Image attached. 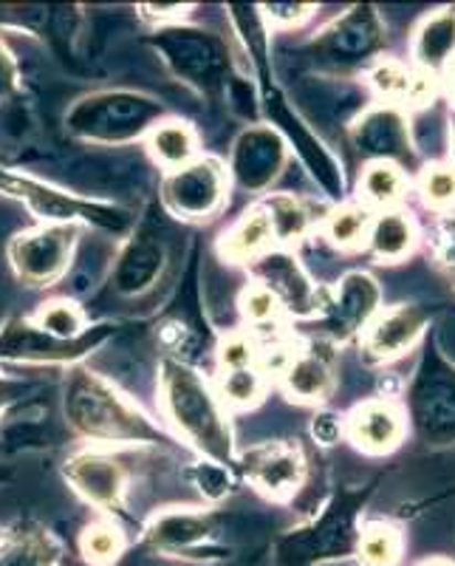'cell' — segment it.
<instances>
[{"instance_id": "1", "label": "cell", "mask_w": 455, "mask_h": 566, "mask_svg": "<svg viewBox=\"0 0 455 566\" xmlns=\"http://www.w3.org/2000/svg\"><path fill=\"white\" fill-rule=\"evenodd\" d=\"M63 422L74 437L91 444H173L176 437L165 424L141 411L108 377L88 366L68 368L65 377Z\"/></svg>"}, {"instance_id": "2", "label": "cell", "mask_w": 455, "mask_h": 566, "mask_svg": "<svg viewBox=\"0 0 455 566\" xmlns=\"http://www.w3.org/2000/svg\"><path fill=\"white\" fill-rule=\"evenodd\" d=\"M159 406L173 437L184 439L201 459L235 468L230 411L199 368L167 354L159 366Z\"/></svg>"}, {"instance_id": "3", "label": "cell", "mask_w": 455, "mask_h": 566, "mask_svg": "<svg viewBox=\"0 0 455 566\" xmlns=\"http://www.w3.org/2000/svg\"><path fill=\"white\" fill-rule=\"evenodd\" d=\"M382 476L366 484H340L328 493L311 518L286 530L275 541L277 566H328L357 555L366 510Z\"/></svg>"}, {"instance_id": "4", "label": "cell", "mask_w": 455, "mask_h": 566, "mask_svg": "<svg viewBox=\"0 0 455 566\" xmlns=\"http://www.w3.org/2000/svg\"><path fill=\"white\" fill-rule=\"evenodd\" d=\"M170 111L154 94L136 88H103L68 105L63 128L71 139L99 148H123L141 142Z\"/></svg>"}, {"instance_id": "5", "label": "cell", "mask_w": 455, "mask_h": 566, "mask_svg": "<svg viewBox=\"0 0 455 566\" xmlns=\"http://www.w3.org/2000/svg\"><path fill=\"white\" fill-rule=\"evenodd\" d=\"M399 402L408 417V437L430 451L455 448V360L433 332L419 346V360Z\"/></svg>"}, {"instance_id": "6", "label": "cell", "mask_w": 455, "mask_h": 566, "mask_svg": "<svg viewBox=\"0 0 455 566\" xmlns=\"http://www.w3.org/2000/svg\"><path fill=\"white\" fill-rule=\"evenodd\" d=\"M148 45L167 71L199 97L221 103L237 80L232 49L219 32L195 23H170L148 34Z\"/></svg>"}, {"instance_id": "7", "label": "cell", "mask_w": 455, "mask_h": 566, "mask_svg": "<svg viewBox=\"0 0 455 566\" xmlns=\"http://www.w3.org/2000/svg\"><path fill=\"white\" fill-rule=\"evenodd\" d=\"M385 20L373 3L348 7L303 43L308 63L328 77H362L377 60L385 57Z\"/></svg>"}, {"instance_id": "8", "label": "cell", "mask_w": 455, "mask_h": 566, "mask_svg": "<svg viewBox=\"0 0 455 566\" xmlns=\"http://www.w3.org/2000/svg\"><path fill=\"white\" fill-rule=\"evenodd\" d=\"M0 193L23 201L32 216H38L43 224H74L94 227L108 235H130L134 230V216L123 205L105 199H91L83 193H68L52 181L34 179L29 174L0 168Z\"/></svg>"}, {"instance_id": "9", "label": "cell", "mask_w": 455, "mask_h": 566, "mask_svg": "<svg viewBox=\"0 0 455 566\" xmlns=\"http://www.w3.org/2000/svg\"><path fill=\"white\" fill-rule=\"evenodd\" d=\"M257 111L266 116V125L283 136L289 154H295L300 159L306 174L315 179V185L320 187V193L331 205H340V201L351 199L340 156L334 154L326 142H322V136L297 114V108L292 105V97L275 80L257 85Z\"/></svg>"}, {"instance_id": "10", "label": "cell", "mask_w": 455, "mask_h": 566, "mask_svg": "<svg viewBox=\"0 0 455 566\" xmlns=\"http://www.w3.org/2000/svg\"><path fill=\"white\" fill-rule=\"evenodd\" d=\"M123 332V326L114 321L91 323L80 337L60 340L49 335L32 317H9L0 326V366L14 363V366H83L85 357L105 346L110 337Z\"/></svg>"}, {"instance_id": "11", "label": "cell", "mask_w": 455, "mask_h": 566, "mask_svg": "<svg viewBox=\"0 0 455 566\" xmlns=\"http://www.w3.org/2000/svg\"><path fill=\"white\" fill-rule=\"evenodd\" d=\"M382 303H385V290L373 272H342L334 286H322L320 312H317L315 321L306 323V326L315 328L308 340L328 343L334 348L357 343L368 323L382 312Z\"/></svg>"}, {"instance_id": "12", "label": "cell", "mask_w": 455, "mask_h": 566, "mask_svg": "<svg viewBox=\"0 0 455 566\" xmlns=\"http://www.w3.org/2000/svg\"><path fill=\"white\" fill-rule=\"evenodd\" d=\"M230 515L219 507H170L156 513L141 533V544L159 555L212 560L226 558Z\"/></svg>"}, {"instance_id": "13", "label": "cell", "mask_w": 455, "mask_h": 566, "mask_svg": "<svg viewBox=\"0 0 455 566\" xmlns=\"http://www.w3.org/2000/svg\"><path fill=\"white\" fill-rule=\"evenodd\" d=\"M159 199L173 219L190 224H207L219 219L230 199V176L226 165L215 156H199L184 168L165 174Z\"/></svg>"}, {"instance_id": "14", "label": "cell", "mask_w": 455, "mask_h": 566, "mask_svg": "<svg viewBox=\"0 0 455 566\" xmlns=\"http://www.w3.org/2000/svg\"><path fill=\"white\" fill-rule=\"evenodd\" d=\"M346 139L353 154L368 161H391L408 174H416L424 161L413 142L411 114L391 103H371L348 125Z\"/></svg>"}, {"instance_id": "15", "label": "cell", "mask_w": 455, "mask_h": 566, "mask_svg": "<svg viewBox=\"0 0 455 566\" xmlns=\"http://www.w3.org/2000/svg\"><path fill=\"white\" fill-rule=\"evenodd\" d=\"M80 250V227L74 224H38L18 232L7 247L14 275L27 286L45 290L68 275L74 255Z\"/></svg>"}, {"instance_id": "16", "label": "cell", "mask_w": 455, "mask_h": 566, "mask_svg": "<svg viewBox=\"0 0 455 566\" xmlns=\"http://www.w3.org/2000/svg\"><path fill=\"white\" fill-rule=\"evenodd\" d=\"M438 306L427 301H402L382 306L357 340L359 354L368 366H393L416 352L430 335Z\"/></svg>"}, {"instance_id": "17", "label": "cell", "mask_w": 455, "mask_h": 566, "mask_svg": "<svg viewBox=\"0 0 455 566\" xmlns=\"http://www.w3.org/2000/svg\"><path fill=\"white\" fill-rule=\"evenodd\" d=\"M289 148L283 136L266 123L246 125L230 145L226 176L246 196H266L289 165Z\"/></svg>"}, {"instance_id": "18", "label": "cell", "mask_w": 455, "mask_h": 566, "mask_svg": "<svg viewBox=\"0 0 455 566\" xmlns=\"http://www.w3.org/2000/svg\"><path fill=\"white\" fill-rule=\"evenodd\" d=\"M235 473H241L269 502H292L308 479V459L300 442L272 439L237 453Z\"/></svg>"}, {"instance_id": "19", "label": "cell", "mask_w": 455, "mask_h": 566, "mask_svg": "<svg viewBox=\"0 0 455 566\" xmlns=\"http://www.w3.org/2000/svg\"><path fill=\"white\" fill-rule=\"evenodd\" d=\"M246 270H250L252 281L261 283L263 290H269L275 295L286 321H315L317 312H320L322 286H317L315 277L308 275V270L303 266L300 255L295 250L272 247L269 252L255 258Z\"/></svg>"}, {"instance_id": "20", "label": "cell", "mask_w": 455, "mask_h": 566, "mask_svg": "<svg viewBox=\"0 0 455 566\" xmlns=\"http://www.w3.org/2000/svg\"><path fill=\"white\" fill-rule=\"evenodd\" d=\"M295 99L297 103L292 105L311 128L315 125H340L342 130H348V125L373 103L362 77H328V74L303 77L295 91Z\"/></svg>"}, {"instance_id": "21", "label": "cell", "mask_w": 455, "mask_h": 566, "mask_svg": "<svg viewBox=\"0 0 455 566\" xmlns=\"http://www.w3.org/2000/svg\"><path fill=\"white\" fill-rule=\"evenodd\" d=\"M63 476L71 490L83 495L85 502L114 515H125V495H128V470L114 453L103 448H88L65 459Z\"/></svg>"}, {"instance_id": "22", "label": "cell", "mask_w": 455, "mask_h": 566, "mask_svg": "<svg viewBox=\"0 0 455 566\" xmlns=\"http://www.w3.org/2000/svg\"><path fill=\"white\" fill-rule=\"evenodd\" d=\"M167 261H170V255H167V247L159 232L139 227L116 250L108 272V290L116 297H128V301L145 297L159 286Z\"/></svg>"}, {"instance_id": "23", "label": "cell", "mask_w": 455, "mask_h": 566, "mask_svg": "<svg viewBox=\"0 0 455 566\" xmlns=\"http://www.w3.org/2000/svg\"><path fill=\"white\" fill-rule=\"evenodd\" d=\"M346 439L366 457H391L408 439V417L399 397H366L346 413Z\"/></svg>"}, {"instance_id": "24", "label": "cell", "mask_w": 455, "mask_h": 566, "mask_svg": "<svg viewBox=\"0 0 455 566\" xmlns=\"http://www.w3.org/2000/svg\"><path fill=\"white\" fill-rule=\"evenodd\" d=\"M283 394L308 408H326L337 391V354L334 346L320 340H306L295 348L289 363L277 374Z\"/></svg>"}, {"instance_id": "25", "label": "cell", "mask_w": 455, "mask_h": 566, "mask_svg": "<svg viewBox=\"0 0 455 566\" xmlns=\"http://www.w3.org/2000/svg\"><path fill=\"white\" fill-rule=\"evenodd\" d=\"M0 442L7 451H38L60 442V419L45 399H9L0 408Z\"/></svg>"}, {"instance_id": "26", "label": "cell", "mask_w": 455, "mask_h": 566, "mask_svg": "<svg viewBox=\"0 0 455 566\" xmlns=\"http://www.w3.org/2000/svg\"><path fill=\"white\" fill-rule=\"evenodd\" d=\"M408 63L427 77L442 80L455 63V7L424 14L411 32Z\"/></svg>"}, {"instance_id": "27", "label": "cell", "mask_w": 455, "mask_h": 566, "mask_svg": "<svg viewBox=\"0 0 455 566\" xmlns=\"http://www.w3.org/2000/svg\"><path fill=\"white\" fill-rule=\"evenodd\" d=\"M422 247V227L408 207L373 212L366 252L377 264H402Z\"/></svg>"}, {"instance_id": "28", "label": "cell", "mask_w": 455, "mask_h": 566, "mask_svg": "<svg viewBox=\"0 0 455 566\" xmlns=\"http://www.w3.org/2000/svg\"><path fill=\"white\" fill-rule=\"evenodd\" d=\"M257 205L263 207L266 219H269L275 247H286V250L311 239V232L320 227L322 219V216H315V207L308 205L306 199L289 193V190L266 193Z\"/></svg>"}, {"instance_id": "29", "label": "cell", "mask_w": 455, "mask_h": 566, "mask_svg": "<svg viewBox=\"0 0 455 566\" xmlns=\"http://www.w3.org/2000/svg\"><path fill=\"white\" fill-rule=\"evenodd\" d=\"M145 148L148 156L154 159L156 168H161L165 174H173V170L184 168L193 159L201 156V139L199 130L187 119L179 116H167L145 136Z\"/></svg>"}, {"instance_id": "30", "label": "cell", "mask_w": 455, "mask_h": 566, "mask_svg": "<svg viewBox=\"0 0 455 566\" xmlns=\"http://www.w3.org/2000/svg\"><path fill=\"white\" fill-rule=\"evenodd\" d=\"M411 179L413 176L408 170L391 161H368L359 170L357 193L351 199L366 205L371 212L396 210V207H404L411 196Z\"/></svg>"}, {"instance_id": "31", "label": "cell", "mask_w": 455, "mask_h": 566, "mask_svg": "<svg viewBox=\"0 0 455 566\" xmlns=\"http://www.w3.org/2000/svg\"><path fill=\"white\" fill-rule=\"evenodd\" d=\"M272 247H275V239H272L269 219H266V212H263L261 205H252L250 210L221 235L219 252L224 261H230V264L250 266L255 258H261L263 252H269Z\"/></svg>"}, {"instance_id": "32", "label": "cell", "mask_w": 455, "mask_h": 566, "mask_svg": "<svg viewBox=\"0 0 455 566\" xmlns=\"http://www.w3.org/2000/svg\"><path fill=\"white\" fill-rule=\"evenodd\" d=\"M60 541L38 524H20L0 541V566H60Z\"/></svg>"}, {"instance_id": "33", "label": "cell", "mask_w": 455, "mask_h": 566, "mask_svg": "<svg viewBox=\"0 0 455 566\" xmlns=\"http://www.w3.org/2000/svg\"><path fill=\"white\" fill-rule=\"evenodd\" d=\"M373 212L357 199L340 201L326 210L320 219V235L326 244H331L337 252H366L368 230H371Z\"/></svg>"}, {"instance_id": "34", "label": "cell", "mask_w": 455, "mask_h": 566, "mask_svg": "<svg viewBox=\"0 0 455 566\" xmlns=\"http://www.w3.org/2000/svg\"><path fill=\"white\" fill-rule=\"evenodd\" d=\"M411 190L433 219L455 216V168L447 159L424 161L413 174Z\"/></svg>"}, {"instance_id": "35", "label": "cell", "mask_w": 455, "mask_h": 566, "mask_svg": "<svg viewBox=\"0 0 455 566\" xmlns=\"http://www.w3.org/2000/svg\"><path fill=\"white\" fill-rule=\"evenodd\" d=\"M404 530L393 522H366L359 533L357 564L359 566H399L404 560Z\"/></svg>"}, {"instance_id": "36", "label": "cell", "mask_w": 455, "mask_h": 566, "mask_svg": "<svg viewBox=\"0 0 455 566\" xmlns=\"http://www.w3.org/2000/svg\"><path fill=\"white\" fill-rule=\"evenodd\" d=\"M128 549V535L114 518H97V522L85 524L80 533V553L83 560L91 566H114Z\"/></svg>"}, {"instance_id": "37", "label": "cell", "mask_w": 455, "mask_h": 566, "mask_svg": "<svg viewBox=\"0 0 455 566\" xmlns=\"http://www.w3.org/2000/svg\"><path fill=\"white\" fill-rule=\"evenodd\" d=\"M266 388H269V377L257 366H250L221 371L215 391H219L221 402L226 408H232V411H246V408H255L266 397Z\"/></svg>"}, {"instance_id": "38", "label": "cell", "mask_w": 455, "mask_h": 566, "mask_svg": "<svg viewBox=\"0 0 455 566\" xmlns=\"http://www.w3.org/2000/svg\"><path fill=\"white\" fill-rule=\"evenodd\" d=\"M32 321L38 323L43 332L60 337V340H71V337H80L85 328L91 326L88 312L80 306L77 297H54V301L43 303Z\"/></svg>"}, {"instance_id": "39", "label": "cell", "mask_w": 455, "mask_h": 566, "mask_svg": "<svg viewBox=\"0 0 455 566\" xmlns=\"http://www.w3.org/2000/svg\"><path fill=\"white\" fill-rule=\"evenodd\" d=\"M237 312L244 317L246 326L252 328V335H261V332H269L277 328L286 315H283L281 303L275 301L269 290H263L261 283H246L241 295H237Z\"/></svg>"}, {"instance_id": "40", "label": "cell", "mask_w": 455, "mask_h": 566, "mask_svg": "<svg viewBox=\"0 0 455 566\" xmlns=\"http://www.w3.org/2000/svg\"><path fill=\"white\" fill-rule=\"evenodd\" d=\"M187 479H190V484L204 495V502L210 504L224 502L226 495H232V490H235L237 484L235 468L210 462V459H201V462L190 464V468H187Z\"/></svg>"}, {"instance_id": "41", "label": "cell", "mask_w": 455, "mask_h": 566, "mask_svg": "<svg viewBox=\"0 0 455 566\" xmlns=\"http://www.w3.org/2000/svg\"><path fill=\"white\" fill-rule=\"evenodd\" d=\"M215 357H219V371L250 368L257 366L261 346H257V337L252 335L250 328H246V332H230V335L219 343V348H215Z\"/></svg>"}, {"instance_id": "42", "label": "cell", "mask_w": 455, "mask_h": 566, "mask_svg": "<svg viewBox=\"0 0 455 566\" xmlns=\"http://www.w3.org/2000/svg\"><path fill=\"white\" fill-rule=\"evenodd\" d=\"M263 20H266V27L272 29H283V32H295L297 27H303L306 20H311L317 14L315 3H266L261 7Z\"/></svg>"}, {"instance_id": "43", "label": "cell", "mask_w": 455, "mask_h": 566, "mask_svg": "<svg viewBox=\"0 0 455 566\" xmlns=\"http://www.w3.org/2000/svg\"><path fill=\"white\" fill-rule=\"evenodd\" d=\"M308 433L320 448H334L340 439H346V419L331 408H317L311 422H308Z\"/></svg>"}, {"instance_id": "44", "label": "cell", "mask_w": 455, "mask_h": 566, "mask_svg": "<svg viewBox=\"0 0 455 566\" xmlns=\"http://www.w3.org/2000/svg\"><path fill=\"white\" fill-rule=\"evenodd\" d=\"M20 63L14 52L7 45V40L0 38V99H12L20 91Z\"/></svg>"}, {"instance_id": "45", "label": "cell", "mask_w": 455, "mask_h": 566, "mask_svg": "<svg viewBox=\"0 0 455 566\" xmlns=\"http://www.w3.org/2000/svg\"><path fill=\"white\" fill-rule=\"evenodd\" d=\"M190 3H173V7H156V3H145V7H139V14L145 20H150L156 29L159 27H170V23H184V18L190 14Z\"/></svg>"}, {"instance_id": "46", "label": "cell", "mask_w": 455, "mask_h": 566, "mask_svg": "<svg viewBox=\"0 0 455 566\" xmlns=\"http://www.w3.org/2000/svg\"><path fill=\"white\" fill-rule=\"evenodd\" d=\"M442 91H444V103H447V108L455 111V63L449 65L447 74L442 77Z\"/></svg>"}, {"instance_id": "47", "label": "cell", "mask_w": 455, "mask_h": 566, "mask_svg": "<svg viewBox=\"0 0 455 566\" xmlns=\"http://www.w3.org/2000/svg\"><path fill=\"white\" fill-rule=\"evenodd\" d=\"M447 161L455 168V111L447 114Z\"/></svg>"}, {"instance_id": "48", "label": "cell", "mask_w": 455, "mask_h": 566, "mask_svg": "<svg viewBox=\"0 0 455 566\" xmlns=\"http://www.w3.org/2000/svg\"><path fill=\"white\" fill-rule=\"evenodd\" d=\"M416 566H455L453 558H444V555H430V558L419 560Z\"/></svg>"}, {"instance_id": "49", "label": "cell", "mask_w": 455, "mask_h": 566, "mask_svg": "<svg viewBox=\"0 0 455 566\" xmlns=\"http://www.w3.org/2000/svg\"><path fill=\"white\" fill-rule=\"evenodd\" d=\"M7 402H9V394H7V382L0 380V408L7 406Z\"/></svg>"}, {"instance_id": "50", "label": "cell", "mask_w": 455, "mask_h": 566, "mask_svg": "<svg viewBox=\"0 0 455 566\" xmlns=\"http://www.w3.org/2000/svg\"><path fill=\"white\" fill-rule=\"evenodd\" d=\"M9 476H12V470H9L7 464H0V484L9 482Z\"/></svg>"}, {"instance_id": "51", "label": "cell", "mask_w": 455, "mask_h": 566, "mask_svg": "<svg viewBox=\"0 0 455 566\" xmlns=\"http://www.w3.org/2000/svg\"><path fill=\"white\" fill-rule=\"evenodd\" d=\"M3 535H7V530H3V527H0V541H3Z\"/></svg>"}, {"instance_id": "52", "label": "cell", "mask_w": 455, "mask_h": 566, "mask_svg": "<svg viewBox=\"0 0 455 566\" xmlns=\"http://www.w3.org/2000/svg\"><path fill=\"white\" fill-rule=\"evenodd\" d=\"M449 283H453V290H455V275H449Z\"/></svg>"}, {"instance_id": "53", "label": "cell", "mask_w": 455, "mask_h": 566, "mask_svg": "<svg viewBox=\"0 0 455 566\" xmlns=\"http://www.w3.org/2000/svg\"><path fill=\"white\" fill-rule=\"evenodd\" d=\"M60 566H65V564H60Z\"/></svg>"}]
</instances>
